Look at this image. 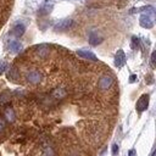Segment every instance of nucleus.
Masks as SVG:
<instances>
[{
	"label": "nucleus",
	"instance_id": "nucleus-1",
	"mask_svg": "<svg viewBox=\"0 0 156 156\" xmlns=\"http://www.w3.org/2000/svg\"><path fill=\"white\" fill-rule=\"evenodd\" d=\"M113 84V78L110 76V74H104L99 78L98 80V88L101 90V91H105V90H108Z\"/></svg>",
	"mask_w": 156,
	"mask_h": 156
},
{
	"label": "nucleus",
	"instance_id": "nucleus-2",
	"mask_svg": "<svg viewBox=\"0 0 156 156\" xmlns=\"http://www.w3.org/2000/svg\"><path fill=\"white\" fill-rule=\"evenodd\" d=\"M72 26H73V20L72 18H62V20H60L55 23L54 30L55 32H65V30H68Z\"/></svg>",
	"mask_w": 156,
	"mask_h": 156
},
{
	"label": "nucleus",
	"instance_id": "nucleus-3",
	"mask_svg": "<svg viewBox=\"0 0 156 156\" xmlns=\"http://www.w3.org/2000/svg\"><path fill=\"white\" fill-rule=\"evenodd\" d=\"M26 79L30 84H39L43 79V74L38 69H30L26 73Z\"/></svg>",
	"mask_w": 156,
	"mask_h": 156
},
{
	"label": "nucleus",
	"instance_id": "nucleus-4",
	"mask_svg": "<svg viewBox=\"0 0 156 156\" xmlns=\"http://www.w3.org/2000/svg\"><path fill=\"white\" fill-rule=\"evenodd\" d=\"M88 40H89V44H90V45L98 46L99 44H101V43L104 41V35H102L101 32H99V30H91V32L89 33Z\"/></svg>",
	"mask_w": 156,
	"mask_h": 156
},
{
	"label": "nucleus",
	"instance_id": "nucleus-5",
	"mask_svg": "<svg viewBox=\"0 0 156 156\" xmlns=\"http://www.w3.org/2000/svg\"><path fill=\"white\" fill-rule=\"evenodd\" d=\"M50 54V48L46 44H40L38 46H35V55L39 58H46Z\"/></svg>",
	"mask_w": 156,
	"mask_h": 156
},
{
	"label": "nucleus",
	"instance_id": "nucleus-6",
	"mask_svg": "<svg viewBox=\"0 0 156 156\" xmlns=\"http://www.w3.org/2000/svg\"><path fill=\"white\" fill-rule=\"evenodd\" d=\"M147 106H149V95L143 94L136 101V110H138V112H143L147 108Z\"/></svg>",
	"mask_w": 156,
	"mask_h": 156
},
{
	"label": "nucleus",
	"instance_id": "nucleus-7",
	"mask_svg": "<svg viewBox=\"0 0 156 156\" xmlns=\"http://www.w3.org/2000/svg\"><path fill=\"white\" fill-rule=\"evenodd\" d=\"M139 22H140V26L143 28H146V29H150L154 27V20L151 16L149 15H141L140 18H139Z\"/></svg>",
	"mask_w": 156,
	"mask_h": 156
},
{
	"label": "nucleus",
	"instance_id": "nucleus-8",
	"mask_svg": "<svg viewBox=\"0 0 156 156\" xmlns=\"http://www.w3.org/2000/svg\"><path fill=\"white\" fill-rule=\"evenodd\" d=\"M77 55L80 56V57H83V58H85V60H89V61H94V62L98 61V57L95 56V54L91 52V51H89V50H85V49L77 50Z\"/></svg>",
	"mask_w": 156,
	"mask_h": 156
},
{
	"label": "nucleus",
	"instance_id": "nucleus-9",
	"mask_svg": "<svg viewBox=\"0 0 156 156\" xmlns=\"http://www.w3.org/2000/svg\"><path fill=\"white\" fill-rule=\"evenodd\" d=\"M124 63H126V54L123 50L119 49V50H117V52L115 55V65H116V67L121 68L124 66Z\"/></svg>",
	"mask_w": 156,
	"mask_h": 156
},
{
	"label": "nucleus",
	"instance_id": "nucleus-10",
	"mask_svg": "<svg viewBox=\"0 0 156 156\" xmlns=\"http://www.w3.org/2000/svg\"><path fill=\"white\" fill-rule=\"evenodd\" d=\"M51 96L56 100H62L67 96V90L65 88H55L52 91H51Z\"/></svg>",
	"mask_w": 156,
	"mask_h": 156
},
{
	"label": "nucleus",
	"instance_id": "nucleus-11",
	"mask_svg": "<svg viewBox=\"0 0 156 156\" xmlns=\"http://www.w3.org/2000/svg\"><path fill=\"white\" fill-rule=\"evenodd\" d=\"M24 32H26V26H24L23 23H17V24L12 28L11 34H12L13 37H16V38H20V37H22V35L24 34Z\"/></svg>",
	"mask_w": 156,
	"mask_h": 156
},
{
	"label": "nucleus",
	"instance_id": "nucleus-12",
	"mask_svg": "<svg viewBox=\"0 0 156 156\" xmlns=\"http://www.w3.org/2000/svg\"><path fill=\"white\" fill-rule=\"evenodd\" d=\"M52 9H54V6H52V4H49V2H46V4H44L39 10H38V16H41V17H44V16H48L51 11H52Z\"/></svg>",
	"mask_w": 156,
	"mask_h": 156
},
{
	"label": "nucleus",
	"instance_id": "nucleus-13",
	"mask_svg": "<svg viewBox=\"0 0 156 156\" xmlns=\"http://www.w3.org/2000/svg\"><path fill=\"white\" fill-rule=\"evenodd\" d=\"M9 49L11 52H15V54L21 52L22 51V44L17 40H10L9 41Z\"/></svg>",
	"mask_w": 156,
	"mask_h": 156
},
{
	"label": "nucleus",
	"instance_id": "nucleus-14",
	"mask_svg": "<svg viewBox=\"0 0 156 156\" xmlns=\"http://www.w3.org/2000/svg\"><path fill=\"white\" fill-rule=\"evenodd\" d=\"M4 116H5L6 121L10 122V123L15 122V119H16V113H15V111H13L12 107H6L4 110Z\"/></svg>",
	"mask_w": 156,
	"mask_h": 156
},
{
	"label": "nucleus",
	"instance_id": "nucleus-15",
	"mask_svg": "<svg viewBox=\"0 0 156 156\" xmlns=\"http://www.w3.org/2000/svg\"><path fill=\"white\" fill-rule=\"evenodd\" d=\"M10 98H11L10 91H7V90L2 91V93L0 94V106H2V105H5V104H7V102L10 101Z\"/></svg>",
	"mask_w": 156,
	"mask_h": 156
},
{
	"label": "nucleus",
	"instance_id": "nucleus-16",
	"mask_svg": "<svg viewBox=\"0 0 156 156\" xmlns=\"http://www.w3.org/2000/svg\"><path fill=\"white\" fill-rule=\"evenodd\" d=\"M9 79H12V80H16L18 78V71L16 67H11L10 71H9V74H7Z\"/></svg>",
	"mask_w": 156,
	"mask_h": 156
},
{
	"label": "nucleus",
	"instance_id": "nucleus-17",
	"mask_svg": "<svg viewBox=\"0 0 156 156\" xmlns=\"http://www.w3.org/2000/svg\"><path fill=\"white\" fill-rule=\"evenodd\" d=\"M40 156H55V151L52 150V147H46Z\"/></svg>",
	"mask_w": 156,
	"mask_h": 156
},
{
	"label": "nucleus",
	"instance_id": "nucleus-18",
	"mask_svg": "<svg viewBox=\"0 0 156 156\" xmlns=\"http://www.w3.org/2000/svg\"><path fill=\"white\" fill-rule=\"evenodd\" d=\"M139 38L138 37H133L132 38V48L133 49H136V48H139Z\"/></svg>",
	"mask_w": 156,
	"mask_h": 156
},
{
	"label": "nucleus",
	"instance_id": "nucleus-19",
	"mask_svg": "<svg viewBox=\"0 0 156 156\" xmlns=\"http://www.w3.org/2000/svg\"><path fill=\"white\" fill-rule=\"evenodd\" d=\"M155 57H156V51H152L151 57H150V65L152 68H155Z\"/></svg>",
	"mask_w": 156,
	"mask_h": 156
},
{
	"label": "nucleus",
	"instance_id": "nucleus-20",
	"mask_svg": "<svg viewBox=\"0 0 156 156\" xmlns=\"http://www.w3.org/2000/svg\"><path fill=\"white\" fill-rule=\"evenodd\" d=\"M6 67H7V63L6 62H0V74H2L4 72H5V69H6Z\"/></svg>",
	"mask_w": 156,
	"mask_h": 156
},
{
	"label": "nucleus",
	"instance_id": "nucleus-21",
	"mask_svg": "<svg viewBox=\"0 0 156 156\" xmlns=\"http://www.w3.org/2000/svg\"><path fill=\"white\" fill-rule=\"evenodd\" d=\"M5 121H4V118H1L0 117V133H2L4 130H5Z\"/></svg>",
	"mask_w": 156,
	"mask_h": 156
},
{
	"label": "nucleus",
	"instance_id": "nucleus-22",
	"mask_svg": "<svg viewBox=\"0 0 156 156\" xmlns=\"http://www.w3.org/2000/svg\"><path fill=\"white\" fill-rule=\"evenodd\" d=\"M117 154H118V145L117 144H113L112 145V155L116 156Z\"/></svg>",
	"mask_w": 156,
	"mask_h": 156
},
{
	"label": "nucleus",
	"instance_id": "nucleus-23",
	"mask_svg": "<svg viewBox=\"0 0 156 156\" xmlns=\"http://www.w3.org/2000/svg\"><path fill=\"white\" fill-rule=\"evenodd\" d=\"M135 80H136V76H135V74H132V76L129 77V82H130V83H134Z\"/></svg>",
	"mask_w": 156,
	"mask_h": 156
},
{
	"label": "nucleus",
	"instance_id": "nucleus-24",
	"mask_svg": "<svg viewBox=\"0 0 156 156\" xmlns=\"http://www.w3.org/2000/svg\"><path fill=\"white\" fill-rule=\"evenodd\" d=\"M128 156H136V151H135L134 149H132V150L129 151V154H128Z\"/></svg>",
	"mask_w": 156,
	"mask_h": 156
},
{
	"label": "nucleus",
	"instance_id": "nucleus-25",
	"mask_svg": "<svg viewBox=\"0 0 156 156\" xmlns=\"http://www.w3.org/2000/svg\"><path fill=\"white\" fill-rule=\"evenodd\" d=\"M152 82H154V80H152V76H149V77H147V82H146V83H147V84H151Z\"/></svg>",
	"mask_w": 156,
	"mask_h": 156
}]
</instances>
